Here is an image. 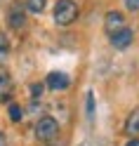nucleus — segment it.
<instances>
[{"instance_id": "f257e3e1", "label": "nucleus", "mask_w": 139, "mask_h": 146, "mask_svg": "<svg viewBox=\"0 0 139 146\" xmlns=\"http://www.w3.org/2000/svg\"><path fill=\"white\" fill-rule=\"evenodd\" d=\"M78 19V5L73 0H59L54 5V21L59 26H69Z\"/></svg>"}, {"instance_id": "f03ea898", "label": "nucleus", "mask_w": 139, "mask_h": 146, "mask_svg": "<svg viewBox=\"0 0 139 146\" xmlns=\"http://www.w3.org/2000/svg\"><path fill=\"white\" fill-rule=\"evenodd\" d=\"M57 132H59V123L54 120L52 115H43L40 120L35 123V137H38L40 141L54 139V137H57Z\"/></svg>"}, {"instance_id": "7ed1b4c3", "label": "nucleus", "mask_w": 139, "mask_h": 146, "mask_svg": "<svg viewBox=\"0 0 139 146\" xmlns=\"http://www.w3.org/2000/svg\"><path fill=\"white\" fill-rule=\"evenodd\" d=\"M108 38H111V45H113L116 50H125V47H130V45H132L134 33H132V29L123 26V29H118L116 33H111Z\"/></svg>"}, {"instance_id": "20e7f679", "label": "nucleus", "mask_w": 139, "mask_h": 146, "mask_svg": "<svg viewBox=\"0 0 139 146\" xmlns=\"http://www.w3.org/2000/svg\"><path fill=\"white\" fill-rule=\"evenodd\" d=\"M7 24H10V29H14V31H21L24 26H26V14H24V5H21V3H14V5L10 7Z\"/></svg>"}, {"instance_id": "39448f33", "label": "nucleus", "mask_w": 139, "mask_h": 146, "mask_svg": "<svg viewBox=\"0 0 139 146\" xmlns=\"http://www.w3.org/2000/svg\"><path fill=\"white\" fill-rule=\"evenodd\" d=\"M14 94V83L7 71H0V104H7Z\"/></svg>"}, {"instance_id": "423d86ee", "label": "nucleus", "mask_w": 139, "mask_h": 146, "mask_svg": "<svg viewBox=\"0 0 139 146\" xmlns=\"http://www.w3.org/2000/svg\"><path fill=\"white\" fill-rule=\"evenodd\" d=\"M45 85H47L50 90H69V85H71V78L66 76V73H61V71H52L50 76H47V80H45Z\"/></svg>"}, {"instance_id": "0eeeda50", "label": "nucleus", "mask_w": 139, "mask_h": 146, "mask_svg": "<svg viewBox=\"0 0 139 146\" xmlns=\"http://www.w3.org/2000/svg\"><path fill=\"white\" fill-rule=\"evenodd\" d=\"M125 26V17L120 14V12H108L106 14V19H104V31L111 35V33H116L118 29H123Z\"/></svg>"}, {"instance_id": "6e6552de", "label": "nucleus", "mask_w": 139, "mask_h": 146, "mask_svg": "<svg viewBox=\"0 0 139 146\" xmlns=\"http://www.w3.org/2000/svg\"><path fill=\"white\" fill-rule=\"evenodd\" d=\"M125 134L132 137V139H139V108H134L125 118Z\"/></svg>"}, {"instance_id": "1a4fd4ad", "label": "nucleus", "mask_w": 139, "mask_h": 146, "mask_svg": "<svg viewBox=\"0 0 139 146\" xmlns=\"http://www.w3.org/2000/svg\"><path fill=\"white\" fill-rule=\"evenodd\" d=\"M10 57V40L5 33H0V66L5 64V59Z\"/></svg>"}, {"instance_id": "9d476101", "label": "nucleus", "mask_w": 139, "mask_h": 146, "mask_svg": "<svg viewBox=\"0 0 139 146\" xmlns=\"http://www.w3.org/2000/svg\"><path fill=\"white\" fill-rule=\"evenodd\" d=\"M21 118H24L21 106H19V104H12V106H10V120H12V123H19Z\"/></svg>"}, {"instance_id": "9b49d317", "label": "nucleus", "mask_w": 139, "mask_h": 146, "mask_svg": "<svg viewBox=\"0 0 139 146\" xmlns=\"http://www.w3.org/2000/svg\"><path fill=\"white\" fill-rule=\"evenodd\" d=\"M26 7H29L31 12L38 14V12H43V10H45V0H29V3H26Z\"/></svg>"}, {"instance_id": "f8f14e48", "label": "nucleus", "mask_w": 139, "mask_h": 146, "mask_svg": "<svg viewBox=\"0 0 139 146\" xmlns=\"http://www.w3.org/2000/svg\"><path fill=\"white\" fill-rule=\"evenodd\" d=\"M43 92H45V83H33V85H31V97H33V99L43 97Z\"/></svg>"}, {"instance_id": "ddd939ff", "label": "nucleus", "mask_w": 139, "mask_h": 146, "mask_svg": "<svg viewBox=\"0 0 139 146\" xmlns=\"http://www.w3.org/2000/svg\"><path fill=\"white\" fill-rule=\"evenodd\" d=\"M87 115L92 118V115H94V94H87Z\"/></svg>"}, {"instance_id": "4468645a", "label": "nucleus", "mask_w": 139, "mask_h": 146, "mask_svg": "<svg viewBox=\"0 0 139 146\" xmlns=\"http://www.w3.org/2000/svg\"><path fill=\"white\" fill-rule=\"evenodd\" d=\"M125 7L130 12H137L139 10V0H125Z\"/></svg>"}, {"instance_id": "2eb2a0df", "label": "nucleus", "mask_w": 139, "mask_h": 146, "mask_svg": "<svg viewBox=\"0 0 139 146\" xmlns=\"http://www.w3.org/2000/svg\"><path fill=\"white\" fill-rule=\"evenodd\" d=\"M0 146H7V137H5V132H0Z\"/></svg>"}, {"instance_id": "dca6fc26", "label": "nucleus", "mask_w": 139, "mask_h": 146, "mask_svg": "<svg viewBox=\"0 0 139 146\" xmlns=\"http://www.w3.org/2000/svg\"><path fill=\"white\" fill-rule=\"evenodd\" d=\"M125 146H139V139H130V141H127Z\"/></svg>"}]
</instances>
